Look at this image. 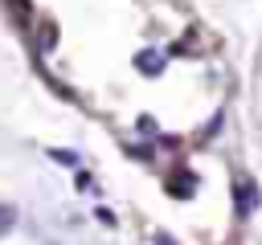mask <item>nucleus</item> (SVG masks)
I'll return each mask as SVG.
<instances>
[{"label": "nucleus", "mask_w": 262, "mask_h": 245, "mask_svg": "<svg viewBox=\"0 0 262 245\" xmlns=\"http://www.w3.org/2000/svg\"><path fill=\"white\" fill-rule=\"evenodd\" d=\"M258 196H262V192L254 188V180H246V176H242V180H237V188H233V200H237V216H250V212H254V204H258Z\"/></svg>", "instance_id": "f257e3e1"}, {"label": "nucleus", "mask_w": 262, "mask_h": 245, "mask_svg": "<svg viewBox=\"0 0 262 245\" xmlns=\"http://www.w3.org/2000/svg\"><path fill=\"white\" fill-rule=\"evenodd\" d=\"M135 65H139V69H143V74L151 78V74H160V69H164V57H160L156 49H143V53L135 57Z\"/></svg>", "instance_id": "f03ea898"}, {"label": "nucleus", "mask_w": 262, "mask_h": 245, "mask_svg": "<svg viewBox=\"0 0 262 245\" xmlns=\"http://www.w3.org/2000/svg\"><path fill=\"white\" fill-rule=\"evenodd\" d=\"M12 220H16V208H12V204H0V233H8Z\"/></svg>", "instance_id": "7ed1b4c3"}, {"label": "nucleus", "mask_w": 262, "mask_h": 245, "mask_svg": "<svg viewBox=\"0 0 262 245\" xmlns=\"http://www.w3.org/2000/svg\"><path fill=\"white\" fill-rule=\"evenodd\" d=\"M49 155H53L57 163H66V167H74V163H78V155H74V151H49Z\"/></svg>", "instance_id": "20e7f679"}, {"label": "nucleus", "mask_w": 262, "mask_h": 245, "mask_svg": "<svg viewBox=\"0 0 262 245\" xmlns=\"http://www.w3.org/2000/svg\"><path fill=\"white\" fill-rule=\"evenodd\" d=\"M156 245H176V241H172L168 233H160V237H156Z\"/></svg>", "instance_id": "39448f33"}]
</instances>
